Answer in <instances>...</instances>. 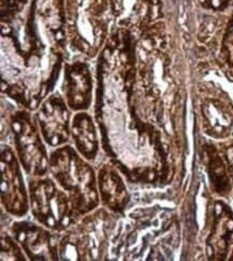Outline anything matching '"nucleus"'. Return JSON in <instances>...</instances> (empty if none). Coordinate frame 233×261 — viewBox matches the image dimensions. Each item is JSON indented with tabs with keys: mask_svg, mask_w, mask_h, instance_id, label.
I'll use <instances>...</instances> for the list:
<instances>
[{
	"mask_svg": "<svg viewBox=\"0 0 233 261\" xmlns=\"http://www.w3.org/2000/svg\"><path fill=\"white\" fill-rule=\"evenodd\" d=\"M52 169L60 184L73 195L77 208L88 211L97 204L93 170L72 149L65 148L54 153Z\"/></svg>",
	"mask_w": 233,
	"mask_h": 261,
	"instance_id": "1",
	"label": "nucleus"
},
{
	"mask_svg": "<svg viewBox=\"0 0 233 261\" xmlns=\"http://www.w3.org/2000/svg\"><path fill=\"white\" fill-rule=\"evenodd\" d=\"M34 214L45 226L60 229L67 225L70 218L67 197L50 183V180H39L30 184Z\"/></svg>",
	"mask_w": 233,
	"mask_h": 261,
	"instance_id": "2",
	"label": "nucleus"
},
{
	"mask_svg": "<svg viewBox=\"0 0 233 261\" xmlns=\"http://www.w3.org/2000/svg\"><path fill=\"white\" fill-rule=\"evenodd\" d=\"M12 128L15 136L16 148L28 173L43 174L46 170V155L40 141L37 129L30 122L26 112H18L13 116Z\"/></svg>",
	"mask_w": 233,
	"mask_h": 261,
	"instance_id": "3",
	"label": "nucleus"
},
{
	"mask_svg": "<svg viewBox=\"0 0 233 261\" xmlns=\"http://www.w3.org/2000/svg\"><path fill=\"white\" fill-rule=\"evenodd\" d=\"M38 119L43 136L50 145H59L67 141L69 114L64 100L58 94L50 96L42 105Z\"/></svg>",
	"mask_w": 233,
	"mask_h": 261,
	"instance_id": "4",
	"label": "nucleus"
},
{
	"mask_svg": "<svg viewBox=\"0 0 233 261\" xmlns=\"http://www.w3.org/2000/svg\"><path fill=\"white\" fill-rule=\"evenodd\" d=\"M3 201L12 214L22 215L27 211V201L22 176L11 150L3 153Z\"/></svg>",
	"mask_w": 233,
	"mask_h": 261,
	"instance_id": "5",
	"label": "nucleus"
},
{
	"mask_svg": "<svg viewBox=\"0 0 233 261\" xmlns=\"http://www.w3.org/2000/svg\"><path fill=\"white\" fill-rule=\"evenodd\" d=\"M64 90L68 106L79 111L86 110L92 102L93 81L89 68L85 63L74 62L65 70Z\"/></svg>",
	"mask_w": 233,
	"mask_h": 261,
	"instance_id": "6",
	"label": "nucleus"
},
{
	"mask_svg": "<svg viewBox=\"0 0 233 261\" xmlns=\"http://www.w3.org/2000/svg\"><path fill=\"white\" fill-rule=\"evenodd\" d=\"M204 122L214 136H224L233 125V105L227 96L204 97L201 105Z\"/></svg>",
	"mask_w": 233,
	"mask_h": 261,
	"instance_id": "7",
	"label": "nucleus"
},
{
	"mask_svg": "<svg viewBox=\"0 0 233 261\" xmlns=\"http://www.w3.org/2000/svg\"><path fill=\"white\" fill-rule=\"evenodd\" d=\"M215 220L212 233L208 240L210 257L221 259L225 257L229 240L233 232V217L231 211L224 203L218 202L215 208Z\"/></svg>",
	"mask_w": 233,
	"mask_h": 261,
	"instance_id": "8",
	"label": "nucleus"
},
{
	"mask_svg": "<svg viewBox=\"0 0 233 261\" xmlns=\"http://www.w3.org/2000/svg\"><path fill=\"white\" fill-rule=\"evenodd\" d=\"M16 238L29 256L35 260L53 258L48 234L35 225L23 224V226L16 229Z\"/></svg>",
	"mask_w": 233,
	"mask_h": 261,
	"instance_id": "9",
	"label": "nucleus"
},
{
	"mask_svg": "<svg viewBox=\"0 0 233 261\" xmlns=\"http://www.w3.org/2000/svg\"><path fill=\"white\" fill-rule=\"evenodd\" d=\"M73 137L82 154L94 158L97 152V137L92 118L86 113H79L73 119Z\"/></svg>",
	"mask_w": 233,
	"mask_h": 261,
	"instance_id": "10",
	"label": "nucleus"
},
{
	"mask_svg": "<svg viewBox=\"0 0 233 261\" xmlns=\"http://www.w3.org/2000/svg\"><path fill=\"white\" fill-rule=\"evenodd\" d=\"M101 193L103 200L114 210H120L126 203V190L114 172L102 171L101 174Z\"/></svg>",
	"mask_w": 233,
	"mask_h": 261,
	"instance_id": "11",
	"label": "nucleus"
},
{
	"mask_svg": "<svg viewBox=\"0 0 233 261\" xmlns=\"http://www.w3.org/2000/svg\"><path fill=\"white\" fill-rule=\"evenodd\" d=\"M210 174L211 180L214 183L217 193L225 194L228 192V178L225 171L224 164L216 153L210 155Z\"/></svg>",
	"mask_w": 233,
	"mask_h": 261,
	"instance_id": "12",
	"label": "nucleus"
},
{
	"mask_svg": "<svg viewBox=\"0 0 233 261\" xmlns=\"http://www.w3.org/2000/svg\"><path fill=\"white\" fill-rule=\"evenodd\" d=\"M220 58L233 73V10L228 17L225 32L222 34Z\"/></svg>",
	"mask_w": 233,
	"mask_h": 261,
	"instance_id": "13",
	"label": "nucleus"
},
{
	"mask_svg": "<svg viewBox=\"0 0 233 261\" xmlns=\"http://www.w3.org/2000/svg\"><path fill=\"white\" fill-rule=\"evenodd\" d=\"M199 5L208 11L221 13L228 10L232 4V0H198Z\"/></svg>",
	"mask_w": 233,
	"mask_h": 261,
	"instance_id": "14",
	"label": "nucleus"
}]
</instances>
